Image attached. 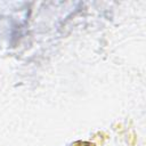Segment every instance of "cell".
Returning a JSON list of instances; mask_svg holds the SVG:
<instances>
[{
  "label": "cell",
  "instance_id": "1",
  "mask_svg": "<svg viewBox=\"0 0 146 146\" xmlns=\"http://www.w3.org/2000/svg\"><path fill=\"white\" fill-rule=\"evenodd\" d=\"M72 146H95V145L94 144H90L88 141H76Z\"/></svg>",
  "mask_w": 146,
  "mask_h": 146
}]
</instances>
